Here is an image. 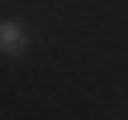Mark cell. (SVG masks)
Listing matches in <instances>:
<instances>
[{"label":"cell","mask_w":128,"mask_h":120,"mask_svg":"<svg viewBox=\"0 0 128 120\" xmlns=\"http://www.w3.org/2000/svg\"><path fill=\"white\" fill-rule=\"evenodd\" d=\"M32 32L20 24V20H0V56H20L28 48Z\"/></svg>","instance_id":"6da1fadb"}]
</instances>
